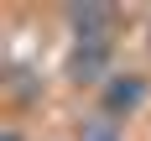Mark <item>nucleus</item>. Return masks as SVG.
<instances>
[{"mask_svg": "<svg viewBox=\"0 0 151 141\" xmlns=\"http://www.w3.org/2000/svg\"><path fill=\"white\" fill-rule=\"evenodd\" d=\"M104 68H109V37H83V42H73L68 73H73L78 84H104Z\"/></svg>", "mask_w": 151, "mask_h": 141, "instance_id": "obj_1", "label": "nucleus"}, {"mask_svg": "<svg viewBox=\"0 0 151 141\" xmlns=\"http://www.w3.org/2000/svg\"><path fill=\"white\" fill-rule=\"evenodd\" d=\"M68 21H73V42H83V37H109L115 11H109V5H73Z\"/></svg>", "mask_w": 151, "mask_h": 141, "instance_id": "obj_3", "label": "nucleus"}, {"mask_svg": "<svg viewBox=\"0 0 151 141\" xmlns=\"http://www.w3.org/2000/svg\"><path fill=\"white\" fill-rule=\"evenodd\" d=\"M78 141H125V136H120V120H109L104 110H99L94 120H83V131H78Z\"/></svg>", "mask_w": 151, "mask_h": 141, "instance_id": "obj_4", "label": "nucleus"}, {"mask_svg": "<svg viewBox=\"0 0 151 141\" xmlns=\"http://www.w3.org/2000/svg\"><path fill=\"white\" fill-rule=\"evenodd\" d=\"M141 99H146V78H136V73H115V84H104V115L109 120L130 115Z\"/></svg>", "mask_w": 151, "mask_h": 141, "instance_id": "obj_2", "label": "nucleus"}, {"mask_svg": "<svg viewBox=\"0 0 151 141\" xmlns=\"http://www.w3.org/2000/svg\"><path fill=\"white\" fill-rule=\"evenodd\" d=\"M0 141H26V136H21V125H16V120H5V125H0Z\"/></svg>", "mask_w": 151, "mask_h": 141, "instance_id": "obj_5", "label": "nucleus"}]
</instances>
